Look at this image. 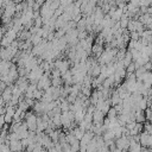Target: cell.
Segmentation results:
<instances>
[{"mask_svg": "<svg viewBox=\"0 0 152 152\" xmlns=\"http://www.w3.org/2000/svg\"><path fill=\"white\" fill-rule=\"evenodd\" d=\"M1 97L6 103L10 102V100L12 99V87H6L1 93Z\"/></svg>", "mask_w": 152, "mask_h": 152, "instance_id": "8992f818", "label": "cell"}, {"mask_svg": "<svg viewBox=\"0 0 152 152\" xmlns=\"http://www.w3.org/2000/svg\"><path fill=\"white\" fill-rule=\"evenodd\" d=\"M12 63L10 61H6V59H1L0 61V75H5L8 72L10 68H11Z\"/></svg>", "mask_w": 152, "mask_h": 152, "instance_id": "277c9868", "label": "cell"}, {"mask_svg": "<svg viewBox=\"0 0 152 152\" xmlns=\"http://www.w3.org/2000/svg\"><path fill=\"white\" fill-rule=\"evenodd\" d=\"M116 146H118V148L119 150H124V148H128V146H129V140H128V138L127 137H120L118 140H116Z\"/></svg>", "mask_w": 152, "mask_h": 152, "instance_id": "3957f363", "label": "cell"}, {"mask_svg": "<svg viewBox=\"0 0 152 152\" xmlns=\"http://www.w3.org/2000/svg\"><path fill=\"white\" fill-rule=\"evenodd\" d=\"M5 112H6V108L4 106H0V115H4Z\"/></svg>", "mask_w": 152, "mask_h": 152, "instance_id": "9c48e42d", "label": "cell"}, {"mask_svg": "<svg viewBox=\"0 0 152 152\" xmlns=\"http://www.w3.org/2000/svg\"><path fill=\"white\" fill-rule=\"evenodd\" d=\"M26 126H27V129L36 131V128H37V116L34 114H32V113L26 114Z\"/></svg>", "mask_w": 152, "mask_h": 152, "instance_id": "6da1fadb", "label": "cell"}, {"mask_svg": "<svg viewBox=\"0 0 152 152\" xmlns=\"http://www.w3.org/2000/svg\"><path fill=\"white\" fill-rule=\"evenodd\" d=\"M7 142H8L10 148H11L12 151H19V150L24 148L20 139H18V140H11V141H8V140H7Z\"/></svg>", "mask_w": 152, "mask_h": 152, "instance_id": "5b68a950", "label": "cell"}, {"mask_svg": "<svg viewBox=\"0 0 152 152\" xmlns=\"http://www.w3.org/2000/svg\"><path fill=\"white\" fill-rule=\"evenodd\" d=\"M50 84H51V81H50L49 76L43 74V76L38 80V89H45L46 90L50 87Z\"/></svg>", "mask_w": 152, "mask_h": 152, "instance_id": "7a4b0ae2", "label": "cell"}, {"mask_svg": "<svg viewBox=\"0 0 152 152\" xmlns=\"http://www.w3.org/2000/svg\"><path fill=\"white\" fill-rule=\"evenodd\" d=\"M6 88V83L4 81H0V94L2 93V90Z\"/></svg>", "mask_w": 152, "mask_h": 152, "instance_id": "ba28073f", "label": "cell"}, {"mask_svg": "<svg viewBox=\"0 0 152 152\" xmlns=\"http://www.w3.org/2000/svg\"><path fill=\"white\" fill-rule=\"evenodd\" d=\"M68 62L66 61H57L56 62V69H58L61 72H64L68 70Z\"/></svg>", "mask_w": 152, "mask_h": 152, "instance_id": "52a82bcc", "label": "cell"}, {"mask_svg": "<svg viewBox=\"0 0 152 152\" xmlns=\"http://www.w3.org/2000/svg\"><path fill=\"white\" fill-rule=\"evenodd\" d=\"M5 103H6V102L4 101V99H2V97H1V95H0V106H4Z\"/></svg>", "mask_w": 152, "mask_h": 152, "instance_id": "30bf717a", "label": "cell"}]
</instances>
